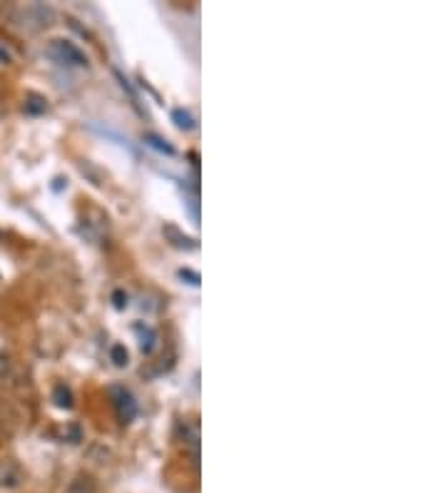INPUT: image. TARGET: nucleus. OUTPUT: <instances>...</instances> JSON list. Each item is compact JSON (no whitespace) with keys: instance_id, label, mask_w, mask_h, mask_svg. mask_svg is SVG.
I'll return each instance as SVG.
<instances>
[{"instance_id":"f03ea898","label":"nucleus","mask_w":448,"mask_h":493,"mask_svg":"<svg viewBox=\"0 0 448 493\" xmlns=\"http://www.w3.org/2000/svg\"><path fill=\"white\" fill-rule=\"evenodd\" d=\"M25 481L22 468L11 459H0V488H18Z\"/></svg>"},{"instance_id":"0eeeda50","label":"nucleus","mask_w":448,"mask_h":493,"mask_svg":"<svg viewBox=\"0 0 448 493\" xmlns=\"http://www.w3.org/2000/svg\"><path fill=\"white\" fill-rule=\"evenodd\" d=\"M175 117H177V120H180V122H177V125H180L182 130H192V117H190V115H185L182 110H177Z\"/></svg>"},{"instance_id":"9d476101","label":"nucleus","mask_w":448,"mask_h":493,"mask_svg":"<svg viewBox=\"0 0 448 493\" xmlns=\"http://www.w3.org/2000/svg\"><path fill=\"white\" fill-rule=\"evenodd\" d=\"M0 60H3V63H8V60H11V55H8V53H6V50H3V48H0Z\"/></svg>"},{"instance_id":"1a4fd4ad","label":"nucleus","mask_w":448,"mask_h":493,"mask_svg":"<svg viewBox=\"0 0 448 493\" xmlns=\"http://www.w3.org/2000/svg\"><path fill=\"white\" fill-rule=\"evenodd\" d=\"M147 140H150V143H152L157 150H164V152H170V155H172V147H170V145H162V140H157V137H147Z\"/></svg>"},{"instance_id":"6e6552de","label":"nucleus","mask_w":448,"mask_h":493,"mask_svg":"<svg viewBox=\"0 0 448 493\" xmlns=\"http://www.w3.org/2000/svg\"><path fill=\"white\" fill-rule=\"evenodd\" d=\"M11 374V359H8L6 354H0V381Z\"/></svg>"},{"instance_id":"423d86ee","label":"nucleus","mask_w":448,"mask_h":493,"mask_svg":"<svg viewBox=\"0 0 448 493\" xmlns=\"http://www.w3.org/2000/svg\"><path fill=\"white\" fill-rule=\"evenodd\" d=\"M112 362H115L117 367H125L127 364V351L122 349V346H112Z\"/></svg>"},{"instance_id":"7ed1b4c3","label":"nucleus","mask_w":448,"mask_h":493,"mask_svg":"<svg viewBox=\"0 0 448 493\" xmlns=\"http://www.w3.org/2000/svg\"><path fill=\"white\" fill-rule=\"evenodd\" d=\"M112 394H115L117 416H120L125 423L132 421V419H135V414H137V404H135V399H132V394H130V391H125V389H115Z\"/></svg>"},{"instance_id":"f257e3e1","label":"nucleus","mask_w":448,"mask_h":493,"mask_svg":"<svg viewBox=\"0 0 448 493\" xmlns=\"http://www.w3.org/2000/svg\"><path fill=\"white\" fill-rule=\"evenodd\" d=\"M48 53L53 55L58 63H67V65H85V63H88L85 55H82L72 43H67V40H53Z\"/></svg>"},{"instance_id":"39448f33","label":"nucleus","mask_w":448,"mask_h":493,"mask_svg":"<svg viewBox=\"0 0 448 493\" xmlns=\"http://www.w3.org/2000/svg\"><path fill=\"white\" fill-rule=\"evenodd\" d=\"M55 401H58V406H70L72 404L70 391L65 386H55Z\"/></svg>"},{"instance_id":"20e7f679","label":"nucleus","mask_w":448,"mask_h":493,"mask_svg":"<svg viewBox=\"0 0 448 493\" xmlns=\"http://www.w3.org/2000/svg\"><path fill=\"white\" fill-rule=\"evenodd\" d=\"M67 493H95V483L90 478H75Z\"/></svg>"}]
</instances>
